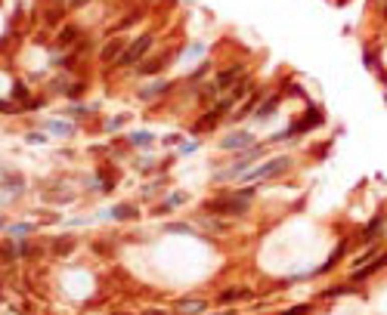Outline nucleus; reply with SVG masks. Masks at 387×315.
I'll list each match as a JSON object with an SVG mask.
<instances>
[{
	"instance_id": "nucleus-1",
	"label": "nucleus",
	"mask_w": 387,
	"mask_h": 315,
	"mask_svg": "<svg viewBox=\"0 0 387 315\" xmlns=\"http://www.w3.org/2000/svg\"><path fill=\"white\" fill-rule=\"evenodd\" d=\"M149 44H152V34H146V37H140V41H137L134 47H127V50H124V56H121L118 62H121V65H134V62L140 59V56H143L146 50H149Z\"/></svg>"
},
{
	"instance_id": "nucleus-2",
	"label": "nucleus",
	"mask_w": 387,
	"mask_h": 315,
	"mask_svg": "<svg viewBox=\"0 0 387 315\" xmlns=\"http://www.w3.org/2000/svg\"><path fill=\"white\" fill-rule=\"evenodd\" d=\"M282 167H288V158H276V161L264 164L261 170H254V173H248L245 179H248V182H257V179H267V176H273V173H279Z\"/></svg>"
},
{
	"instance_id": "nucleus-3",
	"label": "nucleus",
	"mask_w": 387,
	"mask_h": 315,
	"mask_svg": "<svg viewBox=\"0 0 387 315\" xmlns=\"http://www.w3.org/2000/svg\"><path fill=\"white\" fill-rule=\"evenodd\" d=\"M322 124V118H319V111L313 108L310 115H307V121H298V124H291L288 127V136H294V133H304V130H310V127H319Z\"/></svg>"
},
{
	"instance_id": "nucleus-4",
	"label": "nucleus",
	"mask_w": 387,
	"mask_h": 315,
	"mask_svg": "<svg viewBox=\"0 0 387 315\" xmlns=\"http://www.w3.org/2000/svg\"><path fill=\"white\" fill-rule=\"evenodd\" d=\"M387 266V253L381 256V259H375V263H368L365 269H359V272H353V278H356V281H362V278H368V275H375L378 269H384Z\"/></svg>"
},
{
	"instance_id": "nucleus-5",
	"label": "nucleus",
	"mask_w": 387,
	"mask_h": 315,
	"mask_svg": "<svg viewBox=\"0 0 387 315\" xmlns=\"http://www.w3.org/2000/svg\"><path fill=\"white\" fill-rule=\"evenodd\" d=\"M248 296V290L245 287H232V290H226V293H220V303H232V300H245Z\"/></svg>"
},
{
	"instance_id": "nucleus-6",
	"label": "nucleus",
	"mask_w": 387,
	"mask_h": 315,
	"mask_svg": "<svg viewBox=\"0 0 387 315\" xmlns=\"http://www.w3.org/2000/svg\"><path fill=\"white\" fill-rule=\"evenodd\" d=\"M251 142V136L248 133H238V136H229L226 142H223V148H245Z\"/></svg>"
},
{
	"instance_id": "nucleus-7",
	"label": "nucleus",
	"mask_w": 387,
	"mask_h": 315,
	"mask_svg": "<svg viewBox=\"0 0 387 315\" xmlns=\"http://www.w3.org/2000/svg\"><path fill=\"white\" fill-rule=\"evenodd\" d=\"M121 47H124L121 41H112V44H108V47H105V53H102V59H105V62H112V59H115V56H118V50H121Z\"/></svg>"
},
{
	"instance_id": "nucleus-8",
	"label": "nucleus",
	"mask_w": 387,
	"mask_h": 315,
	"mask_svg": "<svg viewBox=\"0 0 387 315\" xmlns=\"http://www.w3.org/2000/svg\"><path fill=\"white\" fill-rule=\"evenodd\" d=\"M238 78V68H232V71H223L220 74V81H217V87H226V84H232Z\"/></svg>"
},
{
	"instance_id": "nucleus-9",
	"label": "nucleus",
	"mask_w": 387,
	"mask_h": 315,
	"mask_svg": "<svg viewBox=\"0 0 387 315\" xmlns=\"http://www.w3.org/2000/svg\"><path fill=\"white\" fill-rule=\"evenodd\" d=\"M75 34H78V28H65V31L59 34V41H56V44H59V47H68V41H71Z\"/></svg>"
},
{
	"instance_id": "nucleus-10",
	"label": "nucleus",
	"mask_w": 387,
	"mask_h": 315,
	"mask_svg": "<svg viewBox=\"0 0 387 315\" xmlns=\"http://www.w3.org/2000/svg\"><path fill=\"white\" fill-rule=\"evenodd\" d=\"M50 130H56V133H71V127H65V124H50Z\"/></svg>"
},
{
	"instance_id": "nucleus-11",
	"label": "nucleus",
	"mask_w": 387,
	"mask_h": 315,
	"mask_svg": "<svg viewBox=\"0 0 387 315\" xmlns=\"http://www.w3.org/2000/svg\"><path fill=\"white\" fill-rule=\"evenodd\" d=\"M131 139H134V142H137V145H146V139H149V136H146V133H134V136H131Z\"/></svg>"
},
{
	"instance_id": "nucleus-12",
	"label": "nucleus",
	"mask_w": 387,
	"mask_h": 315,
	"mask_svg": "<svg viewBox=\"0 0 387 315\" xmlns=\"http://www.w3.org/2000/svg\"><path fill=\"white\" fill-rule=\"evenodd\" d=\"M180 309H205V303H180Z\"/></svg>"
}]
</instances>
